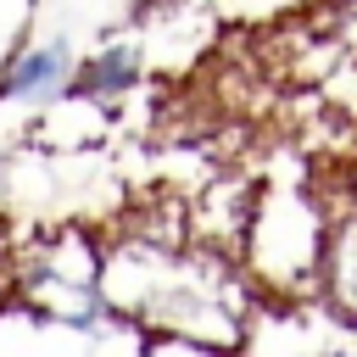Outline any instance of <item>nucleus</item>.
Listing matches in <instances>:
<instances>
[{
    "mask_svg": "<svg viewBox=\"0 0 357 357\" xmlns=\"http://www.w3.org/2000/svg\"><path fill=\"white\" fill-rule=\"evenodd\" d=\"M22 301H33L45 318H61V324H95L100 312V296L89 284H67L50 273H22Z\"/></svg>",
    "mask_w": 357,
    "mask_h": 357,
    "instance_id": "obj_2",
    "label": "nucleus"
},
{
    "mask_svg": "<svg viewBox=\"0 0 357 357\" xmlns=\"http://www.w3.org/2000/svg\"><path fill=\"white\" fill-rule=\"evenodd\" d=\"M61 78H67V45H39V50H22L0 84H6V95H45Z\"/></svg>",
    "mask_w": 357,
    "mask_h": 357,
    "instance_id": "obj_4",
    "label": "nucleus"
},
{
    "mask_svg": "<svg viewBox=\"0 0 357 357\" xmlns=\"http://www.w3.org/2000/svg\"><path fill=\"white\" fill-rule=\"evenodd\" d=\"M0 95H6V84H0Z\"/></svg>",
    "mask_w": 357,
    "mask_h": 357,
    "instance_id": "obj_5",
    "label": "nucleus"
},
{
    "mask_svg": "<svg viewBox=\"0 0 357 357\" xmlns=\"http://www.w3.org/2000/svg\"><path fill=\"white\" fill-rule=\"evenodd\" d=\"M134 78H139V50H134V45H106L100 56H89V61L78 67L73 89L100 100V95H123V89H134Z\"/></svg>",
    "mask_w": 357,
    "mask_h": 357,
    "instance_id": "obj_3",
    "label": "nucleus"
},
{
    "mask_svg": "<svg viewBox=\"0 0 357 357\" xmlns=\"http://www.w3.org/2000/svg\"><path fill=\"white\" fill-rule=\"evenodd\" d=\"M100 268H106V257L95 251V240H89L84 229H67V234H50V240L28 257L22 273H50V279H67V284H89V290H95Z\"/></svg>",
    "mask_w": 357,
    "mask_h": 357,
    "instance_id": "obj_1",
    "label": "nucleus"
}]
</instances>
